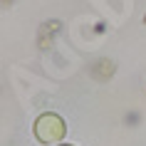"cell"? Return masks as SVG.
Here are the masks:
<instances>
[{
    "label": "cell",
    "mask_w": 146,
    "mask_h": 146,
    "mask_svg": "<svg viewBox=\"0 0 146 146\" xmlns=\"http://www.w3.org/2000/svg\"><path fill=\"white\" fill-rule=\"evenodd\" d=\"M60 146H69V144H60Z\"/></svg>",
    "instance_id": "2"
},
{
    "label": "cell",
    "mask_w": 146,
    "mask_h": 146,
    "mask_svg": "<svg viewBox=\"0 0 146 146\" xmlns=\"http://www.w3.org/2000/svg\"><path fill=\"white\" fill-rule=\"evenodd\" d=\"M64 134H67V126H64L62 116L50 114V111L37 116V121H35V136H37V141H42L47 146H54L57 141L64 139Z\"/></svg>",
    "instance_id": "1"
}]
</instances>
